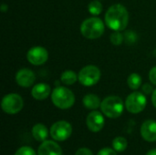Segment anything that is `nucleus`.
<instances>
[{
    "instance_id": "1",
    "label": "nucleus",
    "mask_w": 156,
    "mask_h": 155,
    "mask_svg": "<svg viewBox=\"0 0 156 155\" xmlns=\"http://www.w3.org/2000/svg\"><path fill=\"white\" fill-rule=\"evenodd\" d=\"M105 23L113 31H122L129 23V13L121 4L112 5L105 14Z\"/></svg>"
},
{
    "instance_id": "2",
    "label": "nucleus",
    "mask_w": 156,
    "mask_h": 155,
    "mask_svg": "<svg viewBox=\"0 0 156 155\" xmlns=\"http://www.w3.org/2000/svg\"><path fill=\"white\" fill-rule=\"evenodd\" d=\"M80 32L86 38H99L104 33V24L101 18L96 16L87 18L80 25Z\"/></svg>"
},
{
    "instance_id": "3",
    "label": "nucleus",
    "mask_w": 156,
    "mask_h": 155,
    "mask_svg": "<svg viewBox=\"0 0 156 155\" xmlns=\"http://www.w3.org/2000/svg\"><path fill=\"white\" fill-rule=\"evenodd\" d=\"M51 100L57 108L67 110L73 106L75 96L70 90L65 87H57L51 93Z\"/></svg>"
},
{
    "instance_id": "4",
    "label": "nucleus",
    "mask_w": 156,
    "mask_h": 155,
    "mask_svg": "<svg viewBox=\"0 0 156 155\" xmlns=\"http://www.w3.org/2000/svg\"><path fill=\"white\" fill-rule=\"evenodd\" d=\"M123 101L118 96H109L105 98L101 104V110L102 113L111 119H116L120 117L123 111Z\"/></svg>"
},
{
    "instance_id": "5",
    "label": "nucleus",
    "mask_w": 156,
    "mask_h": 155,
    "mask_svg": "<svg viewBox=\"0 0 156 155\" xmlns=\"http://www.w3.org/2000/svg\"><path fill=\"white\" fill-rule=\"evenodd\" d=\"M100 79L101 70L94 65H88L83 67L78 74V80L83 86H93L97 84Z\"/></svg>"
},
{
    "instance_id": "6",
    "label": "nucleus",
    "mask_w": 156,
    "mask_h": 155,
    "mask_svg": "<svg viewBox=\"0 0 156 155\" xmlns=\"http://www.w3.org/2000/svg\"><path fill=\"white\" fill-rule=\"evenodd\" d=\"M24 106L23 99L16 93H10L5 95L1 101L2 110L7 114L18 113Z\"/></svg>"
},
{
    "instance_id": "7",
    "label": "nucleus",
    "mask_w": 156,
    "mask_h": 155,
    "mask_svg": "<svg viewBox=\"0 0 156 155\" xmlns=\"http://www.w3.org/2000/svg\"><path fill=\"white\" fill-rule=\"evenodd\" d=\"M146 104V97L144 93L140 91H134L131 93L125 100V107L127 111L133 114L142 112L145 109Z\"/></svg>"
},
{
    "instance_id": "8",
    "label": "nucleus",
    "mask_w": 156,
    "mask_h": 155,
    "mask_svg": "<svg viewBox=\"0 0 156 155\" xmlns=\"http://www.w3.org/2000/svg\"><path fill=\"white\" fill-rule=\"evenodd\" d=\"M72 133L71 125L66 121H59L55 122L50 129L51 137L58 142H63L69 138Z\"/></svg>"
},
{
    "instance_id": "9",
    "label": "nucleus",
    "mask_w": 156,
    "mask_h": 155,
    "mask_svg": "<svg viewBox=\"0 0 156 155\" xmlns=\"http://www.w3.org/2000/svg\"><path fill=\"white\" fill-rule=\"evenodd\" d=\"M27 58L32 65L40 66L47 62L48 58V50L43 47H33L27 51Z\"/></svg>"
},
{
    "instance_id": "10",
    "label": "nucleus",
    "mask_w": 156,
    "mask_h": 155,
    "mask_svg": "<svg viewBox=\"0 0 156 155\" xmlns=\"http://www.w3.org/2000/svg\"><path fill=\"white\" fill-rule=\"evenodd\" d=\"M104 122L105 121L103 115L97 111H91L86 119V124L88 129L93 132H98L101 130H102Z\"/></svg>"
},
{
    "instance_id": "11",
    "label": "nucleus",
    "mask_w": 156,
    "mask_h": 155,
    "mask_svg": "<svg viewBox=\"0 0 156 155\" xmlns=\"http://www.w3.org/2000/svg\"><path fill=\"white\" fill-rule=\"evenodd\" d=\"M36 80L35 73L29 69H21L16 74V83L23 88H29Z\"/></svg>"
},
{
    "instance_id": "12",
    "label": "nucleus",
    "mask_w": 156,
    "mask_h": 155,
    "mask_svg": "<svg viewBox=\"0 0 156 155\" xmlns=\"http://www.w3.org/2000/svg\"><path fill=\"white\" fill-rule=\"evenodd\" d=\"M142 137L150 143L156 141V122L154 120H148L144 122L141 127Z\"/></svg>"
},
{
    "instance_id": "13",
    "label": "nucleus",
    "mask_w": 156,
    "mask_h": 155,
    "mask_svg": "<svg viewBox=\"0 0 156 155\" xmlns=\"http://www.w3.org/2000/svg\"><path fill=\"white\" fill-rule=\"evenodd\" d=\"M37 155H62V150L57 143L44 141L38 148Z\"/></svg>"
},
{
    "instance_id": "14",
    "label": "nucleus",
    "mask_w": 156,
    "mask_h": 155,
    "mask_svg": "<svg viewBox=\"0 0 156 155\" xmlns=\"http://www.w3.org/2000/svg\"><path fill=\"white\" fill-rule=\"evenodd\" d=\"M50 92H51L50 86L46 83H38L35 85L31 90L32 97L37 100H46L50 95Z\"/></svg>"
},
{
    "instance_id": "15",
    "label": "nucleus",
    "mask_w": 156,
    "mask_h": 155,
    "mask_svg": "<svg viewBox=\"0 0 156 155\" xmlns=\"http://www.w3.org/2000/svg\"><path fill=\"white\" fill-rule=\"evenodd\" d=\"M48 129L44 124L37 123L32 129V135L35 140L38 142H44L48 137Z\"/></svg>"
},
{
    "instance_id": "16",
    "label": "nucleus",
    "mask_w": 156,
    "mask_h": 155,
    "mask_svg": "<svg viewBox=\"0 0 156 155\" xmlns=\"http://www.w3.org/2000/svg\"><path fill=\"white\" fill-rule=\"evenodd\" d=\"M83 104L89 110H96L101 107V100L95 94H87L83 98Z\"/></svg>"
},
{
    "instance_id": "17",
    "label": "nucleus",
    "mask_w": 156,
    "mask_h": 155,
    "mask_svg": "<svg viewBox=\"0 0 156 155\" xmlns=\"http://www.w3.org/2000/svg\"><path fill=\"white\" fill-rule=\"evenodd\" d=\"M60 80L65 85H72L78 80V75L72 70H66L61 74Z\"/></svg>"
},
{
    "instance_id": "18",
    "label": "nucleus",
    "mask_w": 156,
    "mask_h": 155,
    "mask_svg": "<svg viewBox=\"0 0 156 155\" xmlns=\"http://www.w3.org/2000/svg\"><path fill=\"white\" fill-rule=\"evenodd\" d=\"M128 86L131 90H136L142 85V77L137 73H132L127 79Z\"/></svg>"
},
{
    "instance_id": "19",
    "label": "nucleus",
    "mask_w": 156,
    "mask_h": 155,
    "mask_svg": "<svg viewBox=\"0 0 156 155\" xmlns=\"http://www.w3.org/2000/svg\"><path fill=\"white\" fill-rule=\"evenodd\" d=\"M127 140L123 137H117L113 140L112 142V146H113V149L116 151V152H119V153H122L123 151L126 150L127 148Z\"/></svg>"
},
{
    "instance_id": "20",
    "label": "nucleus",
    "mask_w": 156,
    "mask_h": 155,
    "mask_svg": "<svg viewBox=\"0 0 156 155\" xmlns=\"http://www.w3.org/2000/svg\"><path fill=\"white\" fill-rule=\"evenodd\" d=\"M102 4L100 0H94L91 1L89 5H88V10L89 12L93 15V16H98L101 13L102 11Z\"/></svg>"
},
{
    "instance_id": "21",
    "label": "nucleus",
    "mask_w": 156,
    "mask_h": 155,
    "mask_svg": "<svg viewBox=\"0 0 156 155\" xmlns=\"http://www.w3.org/2000/svg\"><path fill=\"white\" fill-rule=\"evenodd\" d=\"M123 41V36L121 34V31H114L111 35V42L115 46H120Z\"/></svg>"
},
{
    "instance_id": "22",
    "label": "nucleus",
    "mask_w": 156,
    "mask_h": 155,
    "mask_svg": "<svg viewBox=\"0 0 156 155\" xmlns=\"http://www.w3.org/2000/svg\"><path fill=\"white\" fill-rule=\"evenodd\" d=\"M15 155H37V153L31 147L23 146L16 152Z\"/></svg>"
},
{
    "instance_id": "23",
    "label": "nucleus",
    "mask_w": 156,
    "mask_h": 155,
    "mask_svg": "<svg viewBox=\"0 0 156 155\" xmlns=\"http://www.w3.org/2000/svg\"><path fill=\"white\" fill-rule=\"evenodd\" d=\"M97 155H117L116 151L111 148H103L101 149Z\"/></svg>"
},
{
    "instance_id": "24",
    "label": "nucleus",
    "mask_w": 156,
    "mask_h": 155,
    "mask_svg": "<svg viewBox=\"0 0 156 155\" xmlns=\"http://www.w3.org/2000/svg\"><path fill=\"white\" fill-rule=\"evenodd\" d=\"M149 79L154 85H156V66L151 69L149 72Z\"/></svg>"
},
{
    "instance_id": "25",
    "label": "nucleus",
    "mask_w": 156,
    "mask_h": 155,
    "mask_svg": "<svg viewBox=\"0 0 156 155\" xmlns=\"http://www.w3.org/2000/svg\"><path fill=\"white\" fill-rule=\"evenodd\" d=\"M75 155H93V153L88 148H80L76 152Z\"/></svg>"
},
{
    "instance_id": "26",
    "label": "nucleus",
    "mask_w": 156,
    "mask_h": 155,
    "mask_svg": "<svg viewBox=\"0 0 156 155\" xmlns=\"http://www.w3.org/2000/svg\"><path fill=\"white\" fill-rule=\"evenodd\" d=\"M143 91L145 93V94H150L151 92H153V87L150 85V84H144V87H143Z\"/></svg>"
},
{
    "instance_id": "27",
    "label": "nucleus",
    "mask_w": 156,
    "mask_h": 155,
    "mask_svg": "<svg viewBox=\"0 0 156 155\" xmlns=\"http://www.w3.org/2000/svg\"><path fill=\"white\" fill-rule=\"evenodd\" d=\"M152 103L156 108V89L153 91V94H152Z\"/></svg>"
},
{
    "instance_id": "28",
    "label": "nucleus",
    "mask_w": 156,
    "mask_h": 155,
    "mask_svg": "<svg viewBox=\"0 0 156 155\" xmlns=\"http://www.w3.org/2000/svg\"><path fill=\"white\" fill-rule=\"evenodd\" d=\"M146 155H156V149H153V150H151V151H149Z\"/></svg>"
}]
</instances>
